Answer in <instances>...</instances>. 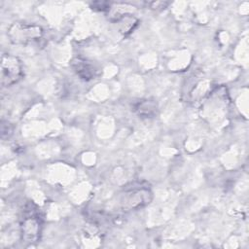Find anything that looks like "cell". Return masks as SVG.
I'll return each instance as SVG.
<instances>
[{
    "label": "cell",
    "instance_id": "5",
    "mask_svg": "<svg viewBox=\"0 0 249 249\" xmlns=\"http://www.w3.org/2000/svg\"><path fill=\"white\" fill-rule=\"evenodd\" d=\"M72 66L77 75H79L83 80H90L96 74V70L93 67V65L80 57L73 59Z\"/></svg>",
    "mask_w": 249,
    "mask_h": 249
},
{
    "label": "cell",
    "instance_id": "1",
    "mask_svg": "<svg viewBox=\"0 0 249 249\" xmlns=\"http://www.w3.org/2000/svg\"><path fill=\"white\" fill-rule=\"evenodd\" d=\"M7 35L15 45H27L39 40L43 36V29L34 24L15 22L9 27Z\"/></svg>",
    "mask_w": 249,
    "mask_h": 249
},
{
    "label": "cell",
    "instance_id": "4",
    "mask_svg": "<svg viewBox=\"0 0 249 249\" xmlns=\"http://www.w3.org/2000/svg\"><path fill=\"white\" fill-rule=\"evenodd\" d=\"M41 221L38 216L31 214L25 216L20 224L21 238L27 243H35L41 234Z\"/></svg>",
    "mask_w": 249,
    "mask_h": 249
},
{
    "label": "cell",
    "instance_id": "2",
    "mask_svg": "<svg viewBox=\"0 0 249 249\" xmlns=\"http://www.w3.org/2000/svg\"><path fill=\"white\" fill-rule=\"evenodd\" d=\"M22 66L18 57L3 53L1 57V85L11 87L22 78Z\"/></svg>",
    "mask_w": 249,
    "mask_h": 249
},
{
    "label": "cell",
    "instance_id": "6",
    "mask_svg": "<svg viewBox=\"0 0 249 249\" xmlns=\"http://www.w3.org/2000/svg\"><path fill=\"white\" fill-rule=\"evenodd\" d=\"M133 110L142 118H152L157 114L158 105L155 100L142 99L134 105Z\"/></svg>",
    "mask_w": 249,
    "mask_h": 249
},
{
    "label": "cell",
    "instance_id": "3",
    "mask_svg": "<svg viewBox=\"0 0 249 249\" xmlns=\"http://www.w3.org/2000/svg\"><path fill=\"white\" fill-rule=\"evenodd\" d=\"M151 199L152 193L149 188L145 186H136L124 190L120 201L124 209L132 210L147 205L150 203Z\"/></svg>",
    "mask_w": 249,
    "mask_h": 249
}]
</instances>
